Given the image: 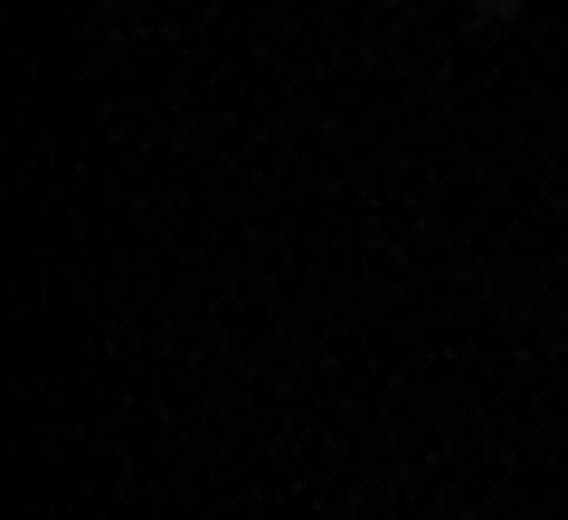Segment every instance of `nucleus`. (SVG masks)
Here are the masks:
<instances>
[{
    "label": "nucleus",
    "instance_id": "1",
    "mask_svg": "<svg viewBox=\"0 0 568 520\" xmlns=\"http://www.w3.org/2000/svg\"><path fill=\"white\" fill-rule=\"evenodd\" d=\"M474 20H521V0H474Z\"/></svg>",
    "mask_w": 568,
    "mask_h": 520
}]
</instances>
